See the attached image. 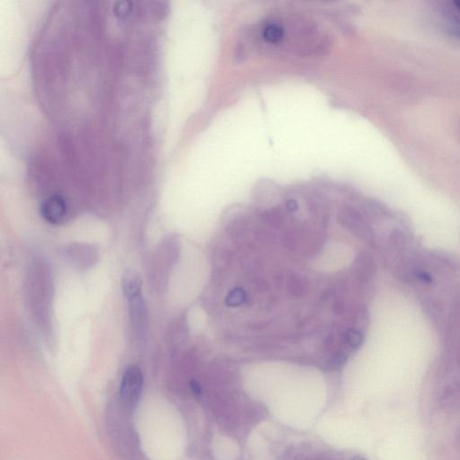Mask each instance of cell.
<instances>
[{
	"label": "cell",
	"mask_w": 460,
	"mask_h": 460,
	"mask_svg": "<svg viewBox=\"0 0 460 460\" xmlns=\"http://www.w3.org/2000/svg\"><path fill=\"white\" fill-rule=\"evenodd\" d=\"M191 388L193 389L195 395H200L202 394V389H201L199 384H198L196 382H194V380L191 382Z\"/></svg>",
	"instance_id": "52a82bcc"
},
{
	"label": "cell",
	"mask_w": 460,
	"mask_h": 460,
	"mask_svg": "<svg viewBox=\"0 0 460 460\" xmlns=\"http://www.w3.org/2000/svg\"><path fill=\"white\" fill-rule=\"evenodd\" d=\"M454 5H455L456 8L460 12V0L454 2Z\"/></svg>",
	"instance_id": "ba28073f"
},
{
	"label": "cell",
	"mask_w": 460,
	"mask_h": 460,
	"mask_svg": "<svg viewBox=\"0 0 460 460\" xmlns=\"http://www.w3.org/2000/svg\"><path fill=\"white\" fill-rule=\"evenodd\" d=\"M450 28L457 37L460 38V19L452 20Z\"/></svg>",
	"instance_id": "8992f818"
},
{
	"label": "cell",
	"mask_w": 460,
	"mask_h": 460,
	"mask_svg": "<svg viewBox=\"0 0 460 460\" xmlns=\"http://www.w3.org/2000/svg\"><path fill=\"white\" fill-rule=\"evenodd\" d=\"M352 460H366V459H364V458H362V457L358 456V457H355V458L352 459Z\"/></svg>",
	"instance_id": "9c48e42d"
},
{
	"label": "cell",
	"mask_w": 460,
	"mask_h": 460,
	"mask_svg": "<svg viewBox=\"0 0 460 460\" xmlns=\"http://www.w3.org/2000/svg\"><path fill=\"white\" fill-rule=\"evenodd\" d=\"M130 316L137 332L143 331L146 319V310L144 301L142 296L130 300Z\"/></svg>",
	"instance_id": "277c9868"
},
{
	"label": "cell",
	"mask_w": 460,
	"mask_h": 460,
	"mask_svg": "<svg viewBox=\"0 0 460 460\" xmlns=\"http://www.w3.org/2000/svg\"><path fill=\"white\" fill-rule=\"evenodd\" d=\"M41 212L42 218L50 223H60L65 217L67 213V204L65 200L59 195L49 197L42 204Z\"/></svg>",
	"instance_id": "7a4b0ae2"
},
{
	"label": "cell",
	"mask_w": 460,
	"mask_h": 460,
	"mask_svg": "<svg viewBox=\"0 0 460 460\" xmlns=\"http://www.w3.org/2000/svg\"><path fill=\"white\" fill-rule=\"evenodd\" d=\"M143 389V376L138 367L130 366L125 370L121 379L119 402L128 412L135 409L141 399Z\"/></svg>",
	"instance_id": "6da1fadb"
},
{
	"label": "cell",
	"mask_w": 460,
	"mask_h": 460,
	"mask_svg": "<svg viewBox=\"0 0 460 460\" xmlns=\"http://www.w3.org/2000/svg\"><path fill=\"white\" fill-rule=\"evenodd\" d=\"M142 282L139 274L128 272L121 280V289L128 300L141 296Z\"/></svg>",
	"instance_id": "3957f363"
},
{
	"label": "cell",
	"mask_w": 460,
	"mask_h": 460,
	"mask_svg": "<svg viewBox=\"0 0 460 460\" xmlns=\"http://www.w3.org/2000/svg\"><path fill=\"white\" fill-rule=\"evenodd\" d=\"M285 30L282 24L272 22L267 24L263 30L264 41L271 44H277L284 38Z\"/></svg>",
	"instance_id": "5b68a950"
}]
</instances>
